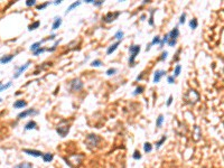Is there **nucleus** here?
Returning <instances> with one entry per match:
<instances>
[{"mask_svg":"<svg viewBox=\"0 0 224 168\" xmlns=\"http://www.w3.org/2000/svg\"><path fill=\"white\" fill-rule=\"evenodd\" d=\"M83 158H84V155L76 154V155L70 156L68 158H65V161L66 164L68 166H71L72 168H79V166L81 165V163H82V160H83Z\"/></svg>","mask_w":224,"mask_h":168,"instance_id":"nucleus-1","label":"nucleus"},{"mask_svg":"<svg viewBox=\"0 0 224 168\" xmlns=\"http://www.w3.org/2000/svg\"><path fill=\"white\" fill-rule=\"evenodd\" d=\"M100 141H101V138L98 135H94V133H91V135L86 136V138H85V145L91 150L94 149V148H96L98 145L100 143Z\"/></svg>","mask_w":224,"mask_h":168,"instance_id":"nucleus-2","label":"nucleus"},{"mask_svg":"<svg viewBox=\"0 0 224 168\" xmlns=\"http://www.w3.org/2000/svg\"><path fill=\"white\" fill-rule=\"evenodd\" d=\"M185 102L188 104H195L199 100V93L196 90H191L187 91V93L184 95Z\"/></svg>","mask_w":224,"mask_h":168,"instance_id":"nucleus-3","label":"nucleus"},{"mask_svg":"<svg viewBox=\"0 0 224 168\" xmlns=\"http://www.w3.org/2000/svg\"><path fill=\"white\" fill-rule=\"evenodd\" d=\"M70 131V123L66 121V120H62L57 127H56V132L61 136V137H66L67 133Z\"/></svg>","mask_w":224,"mask_h":168,"instance_id":"nucleus-4","label":"nucleus"},{"mask_svg":"<svg viewBox=\"0 0 224 168\" xmlns=\"http://www.w3.org/2000/svg\"><path fill=\"white\" fill-rule=\"evenodd\" d=\"M129 52H130V57H129V65L133 66L134 65V61L136 57L138 56V54L140 53V45H132L129 47Z\"/></svg>","mask_w":224,"mask_h":168,"instance_id":"nucleus-5","label":"nucleus"},{"mask_svg":"<svg viewBox=\"0 0 224 168\" xmlns=\"http://www.w3.org/2000/svg\"><path fill=\"white\" fill-rule=\"evenodd\" d=\"M83 86H84V84L80 78H73L70 82V90L72 92H79L83 89Z\"/></svg>","mask_w":224,"mask_h":168,"instance_id":"nucleus-6","label":"nucleus"},{"mask_svg":"<svg viewBox=\"0 0 224 168\" xmlns=\"http://www.w3.org/2000/svg\"><path fill=\"white\" fill-rule=\"evenodd\" d=\"M119 16H120V13H119V11H116V13H108L106 16L103 17V21L106 23V24H110V23H112L113 20H116Z\"/></svg>","mask_w":224,"mask_h":168,"instance_id":"nucleus-7","label":"nucleus"},{"mask_svg":"<svg viewBox=\"0 0 224 168\" xmlns=\"http://www.w3.org/2000/svg\"><path fill=\"white\" fill-rule=\"evenodd\" d=\"M33 114H38V111H36V110H34V109H28V110H25V111L18 113L17 119L20 120V119H24V118H26V116H33Z\"/></svg>","mask_w":224,"mask_h":168,"instance_id":"nucleus-8","label":"nucleus"},{"mask_svg":"<svg viewBox=\"0 0 224 168\" xmlns=\"http://www.w3.org/2000/svg\"><path fill=\"white\" fill-rule=\"evenodd\" d=\"M29 65H30V62H27L26 64L21 65L20 67H18L17 70H16V72H15V74H13V78H18L25 71H26L27 68L29 67Z\"/></svg>","mask_w":224,"mask_h":168,"instance_id":"nucleus-9","label":"nucleus"},{"mask_svg":"<svg viewBox=\"0 0 224 168\" xmlns=\"http://www.w3.org/2000/svg\"><path fill=\"white\" fill-rule=\"evenodd\" d=\"M167 35H168V40H177L178 36H179V29H178V27L176 26L175 28H173Z\"/></svg>","mask_w":224,"mask_h":168,"instance_id":"nucleus-10","label":"nucleus"},{"mask_svg":"<svg viewBox=\"0 0 224 168\" xmlns=\"http://www.w3.org/2000/svg\"><path fill=\"white\" fill-rule=\"evenodd\" d=\"M164 75H166V71H164V70H158V71H156V72H155V75H154V83H158V82H160V80H161V78H162Z\"/></svg>","mask_w":224,"mask_h":168,"instance_id":"nucleus-11","label":"nucleus"},{"mask_svg":"<svg viewBox=\"0 0 224 168\" xmlns=\"http://www.w3.org/2000/svg\"><path fill=\"white\" fill-rule=\"evenodd\" d=\"M201 137H202V130L197 124H195L194 126V132H193V139L195 141H198L201 139Z\"/></svg>","mask_w":224,"mask_h":168,"instance_id":"nucleus-12","label":"nucleus"},{"mask_svg":"<svg viewBox=\"0 0 224 168\" xmlns=\"http://www.w3.org/2000/svg\"><path fill=\"white\" fill-rule=\"evenodd\" d=\"M23 151L27 155L34 156V157H43V153L39 150H34V149H23Z\"/></svg>","mask_w":224,"mask_h":168,"instance_id":"nucleus-13","label":"nucleus"},{"mask_svg":"<svg viewBox=\"0 0 224 168\" xmlns=\"http://www.w3.org/2000/svg\"><path fill=\"white\" fill-rule=\"evenodd\" d=\"M16 56V54H11V55H5L0 58V64H7L9 62H11L13 60V57Z\"/></svg>","mask_w":224,"mask_h":168,"instance_id":"nucleus-14","label":"nucleus"},{"mask_svg":"<svg viewBox=\"0 0 224 168\" xmlns=\"http://www.w3.org/2000/svg\"><path fill=\"white\" fill-rule=\"evenodd\" d=\"M61 25H62V18H61V17H55L53 25H52V29H53V30H56V29L60 28Z\"/></svg>","mask_w":224,"mask_h":168,"instance_id":"nucleus-15","label":"nucleus"},{"mask_svg":"<svg viewBox=\"0 0 224 168\" xmlns=\"http://www.w3.org/2000/svg\"><path fill=\"white\" fill-rule=\"evenodd\" d=\"M120 43L121 41H117V43H114V44H112L111 46H109V48L106 50V55H111L112 53L114 52L117 48H118V46L120 45Z\"/></svg>","mask_w":224,"mask_h":168,"instance_id":"nucleus-16","label":"nucleus"},{"mask_svg":"<svg viewBox=\"0 0 224 168\" xmlns=\"http://www.w3.org/2000/svg\"><path fill=\"white\" fill-rule=\"evenodd\" d=\"M27 105V102L24 100H17L15 103H13V108L15 109H23Z\"/></svg>","mask_w":224,"mask_h":168,"instance_id":"nucleus-17","label":"nucleus"},{"mask_svg":"<svg viewBox=\"0 0 224 168\" xmlns=\"http://www.w3.org/2000/svg\"><path fill=\"white\" fill-rule=\"evenodd\" d=\"M37 128V123L34 121V120H30L28 121L25 126V130H31V129H36Z\"/></svg>","mask_w":224,"mask_h":168,"instance_id":"nucleus-18","label":"nucleus"},{"mask_svg":"<svg viewBox=\"0 0 224 168\" xmlns=\"http://www.w3.org/2000/svg\"><path fill=\"white\" fill-rule=\"evenodd\" d=\"M53 158H54V155L51 154V153H47V154H44L43 155V160L45 163H51L53 160Z\"/></svg>","mask_w":224,"mask_h":168,"instance_id":"nucleus-19","label":"nucleus"},{"mask_svg":"<svg viewBox=\"0 0 224 168\" xmlns=\"http://www.w3.org/2000/svg\"><path fill=\"white\" fill-rule=\"evenodd\" d=\"M43 44V40H39V41H36V43H34L31 46H30V51L31 52H35V51H37L38 48H40V45Z\"/></svg>","mask_w":224,"mask_h":168,"instance_id":"nucleus-20","label":"nucleus"},{"mask_svg":"<svg viewBox=\"0 0 224 168\" xmlns=\"http://www.w3.org/2000/svg\"><path fill=\"white\" fill-rule=\"evenodd\" d=\"M13 168H33V164L31 163H21L16 165Z\"/></svg>","mask_w":224,"mask_h":168,"instance_id":"nucleus-21","label":"nucleus"},{"mask_svg":"<svg viewBox=\"0 0 224 168\" xmlns=\"http://www.w3.org/2000/svg\"><path fill=\"white\" fill-rule=\"evenodd\" d=\"M162 123H164V116H162V114H159L158 118H157V120H156V127H157V128H160V127L162 126Z\"/></svg>","mask_w":224,"mask_h":168,"instance_id":"nucleus-22","label":"nucleus"},{"mask_svg":"<svg viewBox=\"0 0 224 168\" xmlns=\"http://www.w3.org/2000/svg\"><path fill=\"white\" fill-rule=\"evenodd\" d=\"M80 5H81V1H78V2H73L68 8H67V10L65 11V13H68L70 11H72L74 8H76V7H79Z\"/></svg>","mask_w":224,"mask_h":168,"instance_id":"nucleus-23","label":"nucleus"},{"mask_svg":"<svg viewBox=\"0 0 224 168\" xmlns=\"http://www.w3.org/2000/svg\"><path fill=\"white\" fill-rule=\"evenodd\" d=\"M181 71H182V65L181 64H177L176 67H175V71H174V78H177L179 74H181Z\"/></svg>","mask_w":224,"mask_h":168,"instance_id":"nucleus-24","label":"nucleus"},{"mask_svg":"<svg viewBox=\"0 0 224 168\" xmlns=\"http://www.w3.org/2000/svg\"><path fill=\"white\" fill-rule=\"evenodd\" d=\"M198 26V21L196 18H193L191 21H189V27L192 28V29H196Z\"/></svg>","mask_w":224,"mask_h":168,"instance_id":"nucleus-25","label":"nucleus"},{"mask_svg":"<svg viewBox=\"0 0 224 168\" xmlns=\"http://www.w3.org/2000/svg\"><path fill=\"white\" fill-rule=\"evenodd\" d=\"M123 31L122 30H118L116 34H114V38L116 39H118V41H121V39L123 38Z\"/></svg>","mask_w":224,"mask_h":168,"instance_id":"nucleus-26","label":"nucleus"},{"mask_svg":"<svg viewBox=\"0 0 224 168\" xmlns=\"http://www.w3.org/2000/svg\"><path fill=\"white\" fill-rule=\"evenodd\" d=\"M144 150H145V153H150L152 150V146L150 142H146L144 145Z\"/></svg>","mask_w":224,"mask_h":168,"instance_id":"nucleus-27","label":"nucleus"},{"mask_svg":"<svg viewBox=\"0 0 224 168\" xmlns=\"http://www.w3.org/2000/svg\"><path fill=\"white\" fill-rule=\"evenodd\" d=\"M39 25H40V23L39 21H35V23H33L31 25H29V27H28V30H35L36 28H38L39 27Z\"/></svg>","mask_w":224,"mask_h":168,"instance_id":"nucleus-28","label":"nucleus"},{"mask_svg":"<svg viewBox=\"0 0 224 168\" xmlns=\"http://www.w3.org/2000/svg\"><path fill=\"white\" fill-rule=\"evenodd\" d=\"M155 11H156L155 9H151L150 10V18H149V21H148L150 26H154L155 25V23H154V13H155Z\"/></svg>","mask_w":224,"mask_h":168,"instance_id":"nucleus-29","label":"nucleus"},{"mask_svg":"<svg viewBox=\"0 0 224 168\" xmlns=\"http://www.w3.org/2000/svg\"><path fill=\"white\" fill-rule=\"evenodd\" d=\"M166 139H167V137H166V136H164V137H162L158 142H156V149H159V148L161 147V145L166 141Z\"/></svg>","mask_w":224,"mask_h":168,"instance_id":"nucleus-30","label":"nucleus"},{"mask_svg":"<svg viewBox=\"0 0 224 168\" xmlns=\"http://www.w3.org/2000/svg\"><path fill=\"white\" fill-rule=\"evenodd\" d=\"M167 41H168V35H165V36H164V38L161 39V40H160V43H159V47H160V48H162V47H164V45H165Z\"/></svg>","mask_w":224,"mask_h":168,"instance_id":"nucleus-31","label":"nucleus"},{"mask_svg":"<svg viewBox=\"0 0 224 168\" xmlns=\"http://www.w3.org/2000/svg\"><path fill=\"white\" fill-rule=\"evenodd\" d=\"M106 75H108V76H111V75H114V74L117 73V68H114V67L112 68V67H111V68H109V70L106 71Z\"/></svg>","mask_w":224,"mask_h":168,"instance_id":"nucleus-32","label":"nucleus"},{"mask_svg":"<svg viewBox=\"0 0 224 168\" xmlns=\"http://www.w3.org/2000/svg\"><path fill=\"white\" fill-rule=\"evenodd\" d=\"M144 86H138V88H136V90L133 92V95H138V94H141L142 92H144Z\"/></svg>","mask_w":224,"mask_h":168,"instance_id":"nucleus-33","label":"nucleus"},{"mask_svg":"<svg viewBox=\"0 0 224 168\" xmlns=\"http://www.w3.org/2000/svg\"><path fill=\"white\" fill-rule=\"evenodd\" d=\"M11 86V82H8L7 84H5V85H1L0 86V93L2 92V91H5V90H7V89H9Z\"/></svg>","mask_w":224,"mask_h":168,"instance_id":"nucleus-34","label":"nucleus"},{"mask_svg":"<svg viewBox=\"0 0 224 168\" xmlns=\"http://www.w3.org/2000/svg\"><path fill=\"white\" fill-rule=\"evenodd\" d=\"M133 159H136V160H139V159H141V154H140V151H138V150H136L134 153H133Z\"/></svg>","mask_w":224,"mask_h":168,"instance_id":"nucleus-35","label":"nucleus"},{"mask_svg":"<svg viewBox=\"0 0 224 168\" xmlns=\"http://www.w3.org/2000/svg\"><path fill=\"white\" fill-rule=\"evenodd\" d=\"M160 40H161V39H160V37H159V36H155V37H154V39H152V41L150 43V45L152 46V45L159 44V43H160Z\"/></svg>","mask_w":224,"mask_h":168,"instance_id":"nucleus-36","label":"nucleus"},{"mask_svg":"<svg viewBox=\"0 0 224 168\" xmlns=\"http://www.w3.org/2000/svg\"><path fill=\"white\" fill-rule=\"evenodd\" d=\"M60 41H61V39H58V40H56V41H55V44H54V45H53V47H52V48H47L46 51H48V52H54V51L56 50V47H57V45L60 44Z\"/></svg>","mask_w":224,"mask_h":168,"instance_id":"nucleus-37","label":"nucleus"},{"mask_svg":"<svg viewBox=\"0 0 224 168\" xmlns=\"http://www.w3.org/2000/svg\"><path fill=\"white\" fill-rule=\"evenodd\" d=\"M185 21H186V13H183L181 15V18H179V24L183 25V24H185Z\"/></svg>","mask_w":224,"mask_h":168,"instance_id":"nucleus-38","label":"nucleus"},{"mask_svg":"<svg viewBox=\"0 0 224 168\" xmlns=\"http://www.w3.org/2000/svg\"><path fill=\"white\" fill-rule=\"evenodd\" d=\"M91 65L94 66V67H99V66H101V65H102V63H101V61H100V60H94L92 63H91Z\"/></svg>","mask_w":224,"mask_h":168,"instance_id":"nucleus-39","label":"nucleus"},{"mask_svg":"<svg viewBox=\"0 0 224 168\" xmlns=\"http://www.w3.org/2000/svg\"><path fill=\"white\" fill-rule=\"evenodd\" d=\"M36 5V0H27L26 1V6L27 7H33Z\"/></svg>","mask_w":224,"mask_h":168,"instance_id":"nucleus-40","label":"nucleus"},{"mask_svg":"<svg viewBox=\"0 0 224 168\" xmlns=\"http://www.w3.org/2000/svg\"><path fill=\"white\" fill-rule=\"evenodd\" d=\"M44 52H46V48H38L37 51H35V52H33V53H34L35 56H37V55H39V54H43Z\"/></svg>","mask_w":224,"mask_h":168,"instance_id":"nucleus-41","label":"nucleus"},{"mask_svg":"<svg viewBox=\"0 0 224 168\" xmlns=\"http://www.w3.org/2000/svg\"><path fill=\"white\" fill-rule=\"evenodd\" d=\"M49 5V2H45V3H41L39 6H37V10H41V9H44V8H46L47 6Z\"/></svg>","mask_w":224,"mask_h":168,"instance_id":"nucleus-42","label":"nucleus"},{"mask_svg":"<svg viewBox=\"0 0 224 168\" xmlns=\"http://www.w3.org/2000/svg\"><path fill=\"white\" fill-rule=\"evenodd\" d=\"M167 56H168V52H166V51H165V52L161 53V56H160V58H159V60H160V61H165V60L167 58Z\"/></svg>","mask_w":224,"mask_h":168,"instance_id":"nucleus-43","label":"nucleus"},{"mask_svg":"<svg viewBox=\"0 0 224 168\" xmlns=\"http://www.w3.org/2000/svg\"><path fill=\"white\" fill-rule=\"evenodd\" d=\"M103 2H104V1L99 0V1H93L92 3L94 5V6H96V7H100V6H102V5H103Z\"/></svg>","mask_w":224,"mask_h":168,"instance_id":"nucleus-44","label":"nucleus"},{"mask_svg":"<svg viewBox=\"0 0 224 168\" xmlns=\"http://www.w3.org/2000/svg\"><path fill=\"white\" fill-rule=\"evenodd\" d=\"M167 82H168L169 84H174V83H175V78H174V76H168Z\"/></svg>","mask_w":224,"mask_h":168,"instance_id":"nucleus-45","label":"nucleus"},{"mask_svg":"<svg viewBox=\"0 0 224 168\" xmlns=\"http://www.w3.org/2000/svg\"><path fill=\"white\" fill-rule=\"evenodd\" d=\"M171 103H173V95H169V98H168V100H167V102H166V105L169 106Z\"/></svg>","mask_w":224,"mask_h":168,"instance_id":"nucleus-46","label":"nucleus"},{"mask_svg":"<svg viewBox=\"0 0 224 168\" xmlns=\"http://www.w3.org/2000/svg\"><path fill=\"white\" fill-rule=\"evenodd\" d=\"M55 37H56V35H55V34H52V35H51V36H49L48 38L44 39L43 41H46V40H53V39H55Z\"/></svg>","mask_w":224,"mask_h":168,"instance_id":"nucleus-47","label":"nucleus"},{"mask_svg":"<svg viewBox=\"0 0 224 168\" xmlns=\"http://www.w3.org/2000/svg\"><path fill=\"white\" fill-rule=\"evenodd\" d=\"M142 76H144V73H141L140 75H138V76H137V81H140V80L142 78Z\"/></svg>","mask_w":224,"mask_h":168,"instance_id":"nucleus-48","label":"nucleus"},{"mask_svg":"<svg viewBox=\"0 0 224 168\" xmlns=\"http://www.w3.org/2000/svg\"><path fill=\"white\" fill-rule=\"evenodd\" d=\"M150 48H151V45H150V44H149V45H147V47H146V51H147V52H148V51H149V50H150Z\"/></svg>","mask_w":224,"mask_h":168,"instance_id":"nucleus-49","label":"nucleus"},{"mask_svg":"<svg viewBox=\"0 0 224 168\" xmlns=\"http://www.w3.org/2000/svg\"><path fill=\"white\" fill-rule=\"evenodd\" d=\"M61 2H62V1H61V0H56V1H55V2H54V5H60V3H61Z\"/></svg>","mask_w":224,"mask_h":168,"instance_id":"nucleus-50","label":"nucleus"},{"mask_svg":"<svg viewBox=\"0 0 224 168\" xmlns=\"http://www.w3.org/2000/svg\"><path fill=\"white\" fill-rule=\"evenodd\" d=\"M145 18H146V16L145 15H142V16H141V20H145Z\"/></svg>","mask_w":224,"mask_h":168,"instance_id":"nucleus-51","label":"nucleus"},{"mask_svg":"<svg viewBox=\"0 0 224 168\" xmlns=\"http://www.w3.org/2000/svg\"><path fill=\"white\" fill-rule=\"evenodd\" d=\"M148 2H149V1H148V0H144V2H142V3H144V5H145V3H148Z\"/></svg>","mask_w":224,"mask_h":168,"instance_id":"nucleus-52","label":"nucleus"},{"mask_svg":"<svg viewBox=\"0 0 224 168\" xmlns=\"http://www.w3.org/2000/svg\"><path fill=\"white\" fill-rule=\"evenodd\" d=\"M1 85H2V84H1V82H0V86H1Z\"/></svg>","mask_w":224,"mask_h":168,"instance_id":"nucleus-53","label":"nucleus"},{"mask_svg":"<svg viewBox=\"0 0 224 168\" xmlns=\"http://www.w3.org/2000/svg\"><path fill=\"white\" fill-rule=\"evenodd\" d=\"M0 102H1V99H0Z\"/></svg>","mask_w":224,"mask_h":168,"instance_id":"nucleus-54","label":"nucleus"}]
</instances>
